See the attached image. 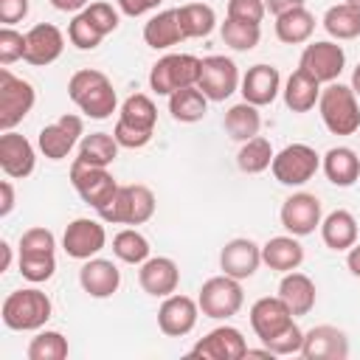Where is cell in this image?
I'll use <instances>...</instances> for the list:
<instances>
[{
    "label": "cell",
    "mask_w": 360,
    "mask_h": 360,
    "mask_svg": "<svg viewBox=\"0 0 360 360\" xmlns=\"http://www.w3.org/2000/svg\"><path fill=\"white\" fill-rule=\"evenodd\" d=\"M318 166H321V155L312 146H307V143H290V146H284L273 158V163H270L273 177L281 186H304V183H309L315 177Z\"/></svg>",
    "instance_id": "9c48e42d"
},
{
    "label": "cell",
    "mask_w": 360,
    "mask_h": 360,
    "mask_svg": "<svg viewBox=\"0 0 360 360\" xmlns=\"http://www.w3.org/2000/svg\"><path fill=\"white\" fill-rule=\"evenodd\" d=\"M281 225L292 236H309L315 228H321V200L309 191H295L281 202Z\"/></svg>",
    "instance_id": "5bb4252c"
},
{
    "label": "cell",
    "mask_w": 360,
    "mask_h": 360,
    "mask_svg": "<svg viewBox=\"0 0 360 360\" xmlns=\"http://www.w3.org/2000/svg\"><path fill=\"white\" fill-rule=\"evenodd\" d=\"M301 357L307 360H346L349 357V338L343 329L332 323H321L304 332Z\"/></svg>",
    "instance_id": "e0dca14e"
},
{
    "label": "cell",
    "mask_w": 360,
    "mask_h": 360,
    "mask_svg": "<svg viewBox=\"0 0 360 360\" xmlns=\"http://www.w3.org/2000/svg\"><path fill=\"white\" fill-rule=\"evenodd\" d=\"M346 267H349V273H352L354 278H360V242H354V245L349 248V253H346Z\"/></svg>",
    "instance_id": "9f6ffc18"
},
{
    "label": "cell",
    "mask_w": 360,
    "mask_h": 360,
    "mask_svg": "<svg viewBox=\"0 0 360 360\" xmlns=\"http://www.w3.org/2000/svg\"><path fill=\"white\" fill-rule=\"evenodd\" d=\"M68 96L87 118H96V121L110 118L118 107V96H115L112 82L107 79V73H101L96 68L76 70L68 82Z\"/></svg>",
    "instance_id": "6da1fadb"
},
{
    "label": "cell",
    "mask_w": 360,
    "mask_h": 360,
    "mask_svg": "<svg viewBox=\"0 0 360 360\" xmlns=\"http://www.w3.org/2000/svg\"><path fill=\"white\" fill-rule=\"evenodd\" d=\"M82 135H84L82 118L73 115V112H65V115H59L53 124H48V127L39 129L37 146H39V152H42L48 160H62V158L70 155V149L79 143Z\"/></svg>",
    "instance_id": "4fadbf2b"
},
{
    "label": "cell",
    "mask_w": 360,
    "mask_h": 360,
    "mask_svg": "<svg viewBox=\"0 0 360 360\" xmlns=\"http://www.w3.org/2000/svg\"><path fill=\"white\" fill-rule=\"evenodd\" d=\"M14 211V186L11 180L0 183V217H8Z\"/></svg>",
    "instance_id": "f5cc1de1"
},
{
    "label": "cell",
    "mask_w": 360,
    "mask_h": 360,
    "mask_svg": "<svg viewBox=\"0 0 360 360\" xmlns=\"http://www.w3.org/2000/svg\"><path fill=\"white\" fill-rule=\"evenodd\" d=\"M34 84L14 76L8 68H0V129H14L34 110Z\"/></svg>",
    "instance_id": "52a82bcc"
},
{
    "label": "cell",
    "mask_w": 360,
    "mask_h": 360,
    "mask_svg": "<svg viewBox=\"0 0 360 360\" xmlns=\"http://www.w3.org/2000/svg\"><path fill=\"white\" fill-rule=\"evenodd\" d=\"M298 6H304V0H264V8H267L273 17H278V14L290 11V8H298Z\"/></svg>",
    "instance_id": "db71d44e"
},
{
    "label": "cell",
    "mask_w": 360,
    "mask_h": 360,
    "mask_svg": "<svg viewBox=\"0 0 360 360\" xmlns=\"http://www.w3.org/2000/svg\"><path fill=\"white\" fill-rule=\"evenodd\" d=\"M118 3V11L127 14V17H141L152 8H158L163 0H115Z\"/></svg>",
    "instance_id": "816d5d0a"
},
{
    "label": "cell",
    "mask_w": 360,
    "mask_h": 360,
    "mask_svg": "<svg viewBox=\"0 0 360 360\" xmlns=\"http://www.w3.org/2000/svg\"><path fill=\"white\" fill-rule=\"evenodd\" d=\"M301 70H307L312 79H318L321 84H329V82H338V76L343 73L346 68V53L338 42L332 39H318V42H309L301 53V62H298Z\"/></svg>",
    "instance_id": "8fae6325"
},
{
    "label": "cell",
    "mask_w": 360,
    "mask_h": 360,
    "mask_svg": "<svg viewBox=\"0 0 360 360\" xmlns=\"http://www.w3.org/2000/svg\"><path fill=\"white\" fill-rule=\"evenodd\" d=\"M70 183H73L76 194L93 211H101L118 191V183H115V177L110 174L107 166H87V163H82L76 158L70 163Z\"/></svg>",
    "instance_id": "ba28073f"
},
{
    "label": "cell",
    "mask_w": 360,
    "mask_h": 360,
    "mask_svg": "<svg viewBox=\"0 0 360 360\" xmlns=\"http://www.w3.org/2000/svg\"><path fill=\"white\" fill-rule=\"evenodd\" d=\"M155 205L158 202L149 186L129 183V186H118L115 197L96 214L101 222H110V225H143L152 219Z\"/></svg>",
    "instance_id": "277c9868"
},
{
    "label": "cell",
    "mask_w": 360,
    "mask_h": 360,
    "mask_svg": "<svg viewBox=\"0 0 360 360\" xmlns=\"http://www.w3.org/2000/svg\"><path fill=\"white\" fill-rule=\"evenodd\" d=\"M318 112L323 127L332 135H354L360 129V104H357V93L340 82H329L321 90L318 98Z\"/></svg>",
    "instance_id": "3957f363"
},
{
    "label": "cell",
    "mask_w": 360,
    "mask_h": 360,
    "mask_svg": "<svg viewBox=\"0 0 360 360\" xmlns=\"http://www.w3.org/2000/svg\"><path fill=\"white\" fill-rule=\"evenodd\" d=\"M37 166V152L31 146V141L14 129H6L0 135V169L6 177L11 180H22L34 172Z\"/></svg>",
    "instance_id": "ac0fdd59"
},
{
    "label": "cell",
    "mask_w": 360,
    "mask_h": 360,
    "mask_svg": "<svg viewBox=\"0 0 360 360\" xmlns=\"http://www.w3.org/2000/svg\"><path fill=\"white\" fill-rule=\"evenodd\" d=\"M177 20H180V28L186 34V39H200V37H208L217 25V14L208 3L202 0H194V3H186L177 8Z\"/></svg>",
    "instance_id": "e575fe53"
},
{
    "label": "cell",
    "mask_w": 360,
    "mask_h": 360,
    "mask_svg": "<svg viewBox=\"0 0 360 360\" xmlns=\"http://www.w3.org/2000/svg\"><path fill=\"white\" fill-rule=\"evenodd\" d=\"M22 56H25V34L14 31L11 25H3L0 28V65L8 68L11 62Z\"/></svg>",
    "instance_id": "f6af8a7d"
},
{
    "label": "cell",
    "mask_w": 360,
    "mask_h": 360,
    "mask_svg": "<svg viewBox=\"0 0 360 360\" xmlns=\"http://www.w3.org/2000/svg\"><path fill=\"white\" fill-rule=\"evenodd\" d=\"M68 357V338L53 329H42L28 343V360H65Z\"/></svg>",
    "instance_id": "60d3db41"
},
{
    "label": "cell",
    "mask_w": 360,
    "mask_h": 360,
    "mask_svg": "<svg viewBox=\"0 0 360 360\" xmlns=\"http://www.w3.org/2000/svg\"><path fill=\"white\" fill-rule=\"evenodd\" d=\"M138 281L143 287L146 295L152 298H166L172 292H177V284H180V267L174 259L169 256H149L141 270H138Z\"/></svg>",
    "instance_id": "44dd1931"
},
{
    "label": "cell",
    "mask_w": 360,
    "mask_h": 360,
    "mask_svg": "<svg viewBox=\"0 0 360 360\" xmlns=\"http://www.w3.org/2000/svg\"><path fill=\"white\" fill-rule=\"evenodd\" d=\"M239 87H242L239 90L242 93V101H250L256 107H264V104H273L276 96L281 93V73H278V68L259 62V65L248 68V73L242 76V84Z\"/></svg>",
    "instance_id": "7402d4cb"
},
{
    "label": "cell",
    "mask_w": 360,
    "mask_h": 360,
    "mask_svg": "<svg viewBox=\"0 0 360 360\" xmlns=\"http://www.w3.org/2000/svg\"><path fill=\"white\" fill-rule=\"evenodd\" d=\"M259 129H262V115H259V107H256V104L239 101V104H233V107L225 112V132H228L233 141L245 143V141L256 138Z\"/></svg>",
    "instance_id": "d6a6232c"
},
{
    "label": "cell",
    "mask_w": 360,
    "mask_h": 360,
    "mask_svg": "<svg viewBox=\"0 0 360 360\" xmlns=\"http://www.w3.org/2000/svg\"><path fill=\"white\" fill-rule=\"evenodd\" d=\"M84 14L98 25V31L107 37V34H112L115 28H118V11L110 6V3H104V0H98V3H90L87 8H84Z\"/></svg>",
    "instance_id": "c3c4849f"
},
{
    "label": "cell",
    "mask_w": 360,
    "mask_h": 360,
    "mask_svg": "<svg viewBox=\"0 0 360 360\" xmlns=\"http://www.w3.org/2000/svg\"><path fill=\"white\" fill-rule=\"evenodd\" d=\"M239 84H242V79H239V68L233 59L219 56V53H211L202 59L197 87L208 96V101H225L228 96L236 93Z\"/></svg>",
    "instance_id": "30bf717a"
},
{
    "label": "cell",
    "mask_w": 360,
    "mask_h": 360,
    "mask_svg": "<svg viewBox=\"0 0 360 360\" xmlns=\"http://www.w3.org/2000/svg\"><path fill=\"white\" fill-rule=\"evenodd\" d=\"M51 312H53L51 298L37 287H25V290L8 292L3 307H0L3 323L8 329H14V332H39L48 323Z\"/></svg>",
    "instance_id": "7a4b0ae2"
},
{
    "label": "cell",
    "mask_w": 360,
    "mask_h": 360,
    "mask_svg": "<svg viewBox=\"0 0 360 360\" xmlns=\"http://www.w3.org/2000/svg\"><path fill=\"white\" fill-rule=\"evenodd\" d=\"M56 273L53 253H20V276L31 284H42Z\"/></svg>",
    "instance_id": "7bdbcfd3"
},
{
    "label": "cell",
    "mask_w": 360,
    "mask_h": 360,
    "mask_svg": "<svg viewBox=\"0 0 360 360\" xmlns=\"http://www.w3.org/2000/svg\"><path fill=\"white\" fill-rule=\"evenodd\" d=\"M278 298H281V301L287 304V309L298 318V315L312 312L315 298H318V290H315V281H312L307 273L290 270V273H284V278H281V284H278Z\"/></svg>",
    "instance_id": "d4e9b609"
},
{
    "label": "cell",
    "mask_w": 360,
    "mask_h": 360,
    "mask_svg": "<svg viewBox=\"0 0 360 360\" xmlns=\"http://www.w3.org/2000/svg\"><path fill=\"white\" fill-rule=\"evenodd\" d=\"M107 245V231L101 225V219H90V217H79L73 222H68L65 233H62V250L70 259L87 262L93 256H98V250Z\"/></svg>",
    "instance_id": "7c38bea8"
},
{
    "label": "cell",
    "mask_w": 360,
    "mask_h": 360,
    "mask_svg": "<svg viewBox=\"0 0 360 360\" xmlns=\"http://www.w3.org/2000/svg\"><path fill=\"white\" fill-rule=\"evenodd\" d=\"M321 22L332 39H357L360 37V8L349 6V3L329 6Z\"/></svg>",
    "instance_id": "d590c367"
},
{
    "label": "cell",
    "mask_w": 360,
    "mask_h": 360,
    "mask_svg": "<svg viewBox=\"0 0 360 360\" xmlns=\"http://www.w3.org/2000/svg\"><path fill=\"white\" fill-rule=\"evenodd\" d=\"M281 96H284L287 110H292V112H309V110L318 104V98H321V82L312 79L307 70L298 68V70H292V76L287 79Z\"/></svg>",
    "instance_id": "f546056e"
},
{
    "label": "cell",
    "mask_w": 360,
    "mask_h": 360,
    "mask_svg": "<svg viewBox=\"0 0 360 360\" xmlns=\"http://www.w3.org/2000/svg\"><path fill=\"white\" fill-rule=\"evenodd\" d=\"M51 6L56 11H70V14H79L90 6V0H51Z\"/></svg>",
    "instance_id": "11a10c76"
},
{
    "label": "cell",
    "mask_w": 360,
    "mask_h": 360,
    "mask_svg": "<svg viewBox=\"0 0 360 360\" xmlns=\"http://www.w3.org/2000/svg\"><path fill=\"white\" fill-rule=\"evenodd\" d=\"M68 39H70V45H76L79 51H93V48L101 45L104 34L98 31V25H96L84 11H79V14H73V20H70V25H68Z\"/></svg>",
    "instance_id": "b9f144b4"
},
{
    "label": "cell",
    "mask_w": 360,
    "mask_h": 360,
    "mask_svg": "<svg viewBox=\"0 0 360 360\" xmlns=\"http://www.w3.org/2000/svg\"><path fill=\"white\" fill-rule=\"evenodd\" d=\"M259 264H262V248L248 236H236L225 242V248L219 250V267L231 278L245 281L259 270Z\"/></svg>",
    "instance_id": "ffe728a7"
},
{
    "label": "cell",
    "mask_w": 360,
    "mask_h": 360,
    "mask_svg": "<svg viewBox=\"0 0 360 360\" xmlns=\"http://www.w3.org/2000/svg\"><path fill=\"white\" fill-rule=\"evenodd\" d=\"M169 112L174 121L180 124H197L205 118L208 112V96L194 84V87H183V90H174L169 96Z\"/></svg>",
    "instance_id": "1f68e13d"
},
{
    "label": "cell",
    "mask_w": 360,
    "mask_h": 360,
    "mask_svg": "<svg viewBox=\"0 0 360 360\" xmlns=\"http://www.w3.org/2000/svg\"><path fill=\"white\" fill-rule=\"evenodd\" d=\"M323 174L332 186H340V188H349L360 180V158L354 149L349 146H332L326 155H323Z\"/></svg>",
    "instance_id": "83f0119b"
},
{
    "label": "cell",
    "mask_w": 360,
    "mask_h": 360,
    "mask_svg": "<svg viewBox=\"0 0 360 360\" xmlns=\"http://www.w3.org/2000/svg\"><path fill=\"white\" fill-rule=\"evenodd\" d=\"M262 262L276 270V273H290L298 270L304 262V248L298 242V236H273L262 245Z\"/></svg>",
    "instance_id": "484cf974"
},
{
    "label": "cell",
    "mask_w": 360,
    "mask_h": 360,
    "mask_svg": "<svg viewBox=\"0 0 360 360\" xmlns=\"http://www.w3.org/2000/svg\"><path fill=\"white\" fill-rule=\"evenodd\" d=\"M118 121L135 127V129H146V132H155V124H158V107L149 96L143 93H132L124 98L121 110H118Z\"/></svg>",
    "instance_id": "8d00e7d4"
},
{
    "label": "cell",
    "mask_w": 360,
    "mask_h": 360,
    "mask_svg": "<svg viewBox=\"0 0 360 360\" xmlns=\"http://www.w3.org/2000/svg\"><path fill=\"white\" fill-rule=\"evenodd\" d=\"M112 135H115L118 146H124V149H143V146L152 141V135H155V132L135 129V127H129V124L118 121V124H115V129H112Z\"/></svg>",
    "instance_id": "681fc988"
},
{
    "label": "cell",
    "mask_w": 360,
    "mask_h": 360,
    "mask_svg": "<svg viewBox=\"0 0 360 360\" xmlns=\"http://www.w3.org/2000/svg\"><path fill=\"white\" fill-rule=\"evenodd\" d=\"M312 31H315V14L304 6L290 8L276 17V37L284 45H301L312 37Z\"/></svg>",
    "instance_id": "4dcf8cb0"
},
{
    "label": "cell",
    "mask_w": 360,
    "mask_h": 360,
    "mask_svg": "<svg viewBox=\"0 0 360 360\" xmlns=\"http://www.w3.org/2000/svg\"><path fill=\"white\" fill-rule=\"evenodd\" d=\"M0 250H3V264H0V270H8V267H11V245H8V242H0Z\"/></svg>",
    "instance_id": "6f0895ef"
},
{
    "label": "cell",
    "mask_w": 360,
    "mask_h": 360,
    "mask_svg": "<svg viewBox=\"0 0 360 360\" xmlns=\"http://www.w3.org/2000/svg\"><path fill=\"white\" fill-rule=\"evenodd\" d=\"M79 284L90 298H110L121 287V270L110 259H87L79 270Z\"/></svg>",
    "instance_id": "603a6c76"
},
{
    "label": "cell",
    "mask_w": 360,
    "mask_h": 360,
    "mask_svg": "<svg viewBox=\"0 0 360 360\" xmlns=\"http://www.w3.org/2000/svg\"><path fill=\"white\" fill-rule=\"evenodd\" d=\"M276 357H287V354H301V346H304V332H301V326L292 321L290 326H284L278 335H273V338H267V340H262Z\"/></svg>",
    "instance_id": "ee69618b"
},
{
    "label": "cell",
    "mask_w": 360,
    "mask_h": 360,
    "mask_svg": "<svg viewBox=\"0 0 360 360\" xmlns=\"http://www.w3.org/2000/svg\"><path fill=\"white\" fill-rule=\"evenodd\" d=\"M343 3H349V6H354V8H360V0H343Z\"/></svg>",
    "instance_id": "91938a15"
},
{
    "label": "cell",
    "mask_w": 360,
    "mask_h": 360,
    "mask_svg": "<svg viewBox=\"0 0 360 360\" xmlns=\"http://www.w3.org/2000/svg\"><path fill=\"white\" fill-rule=\"evenodd\" d=\"M321 239L329 250H349L357 242V219L352 211L338 208L321 219Z\"/></svg>",
    "instance_id": "f1b7e54d"
},
{
    "label": "cell",
    "mask_w": 360,
    "mask_h": 360,
    "mask_svg": "<svg viewBox=\"0 0 360 360\" xmlns=\"http://www.w3.org/2000/svg\"><path fill=\"white\" fill-rule=\"evenodd\" d=\"M295 321V315L287 309V304L276 295V298H270V295H264V298H259L253 307H250V326H253V332H256V338L259 340H267V338H273V335H278L284 326H290Z\"/></svg>",
    "instance_id": "cb8c5ba5"
},
{
    "label": "cell",
    "mask_w": 360,
    "mask_h": 360,
    "mask_svg": "<svg viewBox=\"0 0 360 360\" xmlns=\"http://www.w3.org/2000/svg\"><path fill=\"white\" fill-rule=\"evenodd\" d=\"M248 354V343L236 326H217L205 338H200L191 349V357L202 360H242Z\"/></svg>",
    "instance_id": "2e32d148"
},
{
    "label": "cell",
    "mask_w": 360,
    "mask_h": 360,
    "mask_svg": "<svg viewBox=\"0 0 360 360\" xmlns=\"http://www.w3.org/2000/svg\"><path fill=\"white\" fill-rule=\"evenodd\" d=\"M202 59L194 53H166L149 70V87L158 96H172L174 90L194 87L200 82Z\"/></svg>",
    "instance_id": "5b68a950"
},
{
    "label": "cell",
    "mask_w": 360,
    "mask_h": 360,
    "mask_svg": "<svg viewBox=\"0 0 360 360\" xmlns=\"http://www.w3.org/2000/svg\"><path fill=\"white\" fill-rule=\"evenodd\" d=\"M149 239L138 228H124L112 236V253L127 264H143L149 259Z\"/></svg>",
    "instance_id": "f35d334b"
},
{
    "label": "cell",
    "mask_w": 360,
    "mask_h": 360,
    "mask_svg": "<svg viewBox=\"0 0 360 360\" xmlns=\"http://www.w3.org/2000/svg\"><path fill=\"white\" fill-rule=\"evenodd\" d=\"M56 239L48 228H28L20 236V253H53Z\"/></svg>",
    "instance_id": "bcb514c9"
},
{
    "label": "cell",
    "mask_w": 360,
    "mask_h": 360,
    "mask_svg": "<svg viewBox=\"0 0 360 360\" xmlns=\"http://www.w3.org/2000/svg\"><path fill=\"white\" fill-rule=\"evenodd\" d=\"M186 34L180 28V20H177V8H166V11H158L146 20L143 25V42L155 51H166L177 42H183Z\"/></svg>",
    "instance_id": "4316f807"
},
{
    "label": "cell",
    "mask_w": 360,
    "mask_h": 360,
    "mask_svg": "<svg viewBox=\"0 0 360 360\" xmlns=\"http://www.w3.org/2000/svg\"><path fill=\"white\" fill-rule=\"evenodd\" d=\"M197 318H200V304L188 295H180V292L166 295L160 309H158V326L169 338L188 335L197 326Z\"/></svg>",
    "instance_id": "9a60e30c"
},
{
    "label": "cell",
    "mask_w": 360,
    "mask_h": 360,
    "mask_svg": "<svg viewBox=\"0 0 360 360\" xmlns=\"http://www.w3.org/2000/svg\"><path fill=\"white\" fill-rule=\"evenodd\" d=\"M219 34H222V42L233 51H253L262 39V28L256 22H242L233 17H225V22L219 25Z\"/></svg>",
    "instance_id": "ab89813d"
},
{
    "label": "cell",
    "mask_w": 360,
    "mask_h": 360,
    "mask_svg": "<svg viewBox=\"0 0 360 360\" xmlns=\"http://www.w3.org/2000/svg\"><path fill=\"white\" fill-rule=\"evenodd\" d=\"M118 149L121 146L112 132H90L82 138L76 160H82L87 166H110L118 158Z\"/></svg>",
    "instance_id": "836d02e7"
},
{
    "label": "cell",
    "mask_w": 360,
    "mask_h": 360,
    "mask_svg": "<svg viewBox=\"0 0 360 360\" xmlns=\"http://www.w3.org/2000/svg\"><path fill=\"white\" fill-rule=\"evenodd\" d=\"M65 51V37L53 22H37L25 31V62L34 68H45L56 62Z\"/></svg>",
    "instance_id": "d6986e66"
},
{
    "label": "cell",
    "mask_w": 360,
    "mask_h": 360,
    "mask_svg": "<svg viewBox=\"0 0 360 360\" xmlns=\"http://www.w3.org/2000/svg\"><path fill=\"white\" fill-rule=\"evenodd\" d=\"M28 14V0H0V22L14 25Z\"/></svg>",
    "instance_id": "f907efd6"
},
{
    "label": "cell",
    "mask_w": 360,
    "mask_h": 360,
    "mask_svg": "<svg viewBox=\"0 0 360 360\" xmlns=\"http://www.w3.org/2000/svg\"><path fill=\"white\" fill-rule=\"evenodd\" d=\"M267 14L264 0H228V17L242 20V22H262Z\"/></svg>",
    "instance_id": "7dc6e473"
},
{
    "label": "cell",
    "mask_w": 360,
    "mask_h": 360,
    "mask_svg": "<svg viewBox=\"0 0 360 360\" xmlns=\"http://www.w3.org/2000/svg\"><path fill=\"white\" fill-rule=\"evenodd\" d=\"M352 90L360 96V65L354 68V73H352Z\"/></svg>",
    "instance_id": "680465c9"
},
{
    "label": "cell",
    "mask_w": 360,
    "mask_h": 360,
    "mask_svg": "<svg viewBox=\"0 0 360 360\" xmlns=\"http://www.w3.org/2000/svg\"><path fill=\"white\" fill-rule=\"evenodd\" d=\"M197 304H200V312L205 318H214V321L233 318L245 304V292H242L239 278H231V276L222 273V276H214V278L202 281Z\"/></svg>",
    "instance_id": "8992f818"
},
{
    "label": "cell",
    "mask_w": 360,
    "mask_h": 360,
    "mask_svg": "<svg viewBox=\"0 0 360 360\" xmlns=\"http://www.w3.org/2000/svg\"><path fill=\"white\" fill-rule=\"evenodd\" d=\"M273 158H276V152H273L270 141L262 138V135H256V138H250V141H245V143L239 146V152H236V166H239L245 174H259V172L270 169Z\"/></svg>",
    "instance_id": "74e56055"
}]
</instances>
